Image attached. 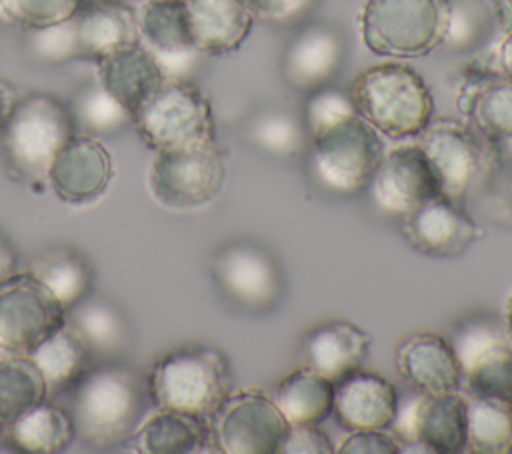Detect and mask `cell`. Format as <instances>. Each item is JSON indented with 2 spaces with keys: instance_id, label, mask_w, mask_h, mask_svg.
Returning a JSON list of instances; mask_svg holds the SVG:
<instances>
[{
  "instance_id": "cell-40",
  "label": "cell",
  "mask_w": 512,
  "mask_h": 454,
  "mask_svg": "<svg viewBox=\"0 0 512 454\" xmlns=\"http://www.w3.org/2000/svg\"><path fill=\"white\" fill-rule=\"evenodd\" d=\"M400 440L384 430H354L338 446V454H396Z\"/></svg>"
},
{
  "instance_id": "cell-26",
  "label": "cell",
  "mask_w": 512,
  "mask_h": 454,
  "mask_svg": "<svg viewBox=\"0 0 512 454\" xmlns=\"http://www.w3.org/2000/svg\"><path fill=\"white\" fill-rule=\"evenodd\" d=\"M66 320L86 342L92 360L96 356L102 358V362L118 360L132 342V328L126 314L108 298L86 296L66 310Z\"/></svg>"
},
{
  "instance_id": "cell-10",
  "label": "cell",
  "mask_w": 512,
  "mask_h": 454,
  "mask_svg": "<svg viewBox=\"0 0 512 454\" xmlns=\"http://www.w3.org/2000/svg\"><path fill=\"white\" fill-rule=\"evenodd\" d=\"M210 442L224 454H278L290 424L260 390L228 394L208 420Z\"/></svg>"
},
{
  "instance_id": "cell-41",
  "label": "cell",
  "mask_w": 512,
  "mask_h": 454,
  "mask_svg": "<svg viewBox=\"0 0 512 454\" xmlns=\"http://www.w3.org/2000/svg\"><path fill=\"white\" fill-rule=\"evenodd\" d=\"M334 452L328 434L316 424L312 426H290L278 454H330Z\"/></svg>"
},
{
  "instance_id": "cell-18",
  "label": "cell",
  "mask_w": 512,
  "mask_h": 454,
  "mask_svg": "<svg viewBox=\"0 0 512 454\" xmlns=\"http://www.w3.org/2000/svg\"><path fill=\"white\" fill-rule=\"evenodd\" d=\"M398 374L416 390L428 396L460 390V366L456 354L442 336L416 332L406 336L394 354Z\"/></svg>"
},
{
  "instance_id": "cell-15",
  "label": "cell",
  "mask_w": 512,
  "mask_h": 454,
  "mask_svg": "<svg viewBox=\"0 0 512 454\" xmlns=\"http://www.w3.org/2000/svg\"><path fill=\"white\" fill-rule=\"evenodd\" d=\"M114 176L110 150L96 136L72 134L50 162L46 180L70 204H84L98 198Z\"/></svg>"
},
{
  "instance_id": "cell-14",
  "label": "cell",
  "mask_w": 512,
  "mask_h": 454,
  "mask_svg": "<svg viewBox=\"0 0 512 454\" xmlns=\"http://www.w3.org/2000/svg\"><path fill=\"white\" fill-rule=\"evenodd\" d=\"M418 136V146L436 176L440 194L458 202L482 162V148L472 128L450 118H440L436 122L430 120Z\"/></svg>"
},
{
  "instance_id": "cell-29",
  "label": "cell",
  "mask_w": 512,
  "mask_h": 454,
  "mask_svg": "<svg viewBox=\"0 0 512 454\" xmlns=\"http://www.w3.org/2000/svg\"><path fill=\"white\" fill-rule=\"evenodd\" d=\"M458 108L486 140H512V82L484 78L468 84L458 96Z\"/></svg>"
},
{
  "instance_id": "cell-23",
  "label": "cell",
  "mask_w": 512,
  "mask_h": 454,
  "mask_svg": "<svg viewBox=\"0 0 512 454\" xmlns=\"http://www.w3.org/2000/svg\"><path fill=\"white\" fill-rule=\"evenodd\" d=\"M186 8L192 44L208 56L238 50L256 18L246 0H186Z\"/></svg>"
},
{
  "instance_id": "cell-43",
  "label": "cell",
  "mask_w": 512,
  "mask_h": 454,
  "mask_svg": "<svg viewBox=\"0 0 512 454\" xmlns=\"http://www.w3.org/2000/svg\"><path fill=\"white\" fill-rule=\"evenodd\" d=\"M18 254L10 238L0 230V282L16 272Z\"/></svg>"
},
{
  "instance_id": "cell-19",
  "label": "cell",
  "mask_w": 512,
  "mask_h": 454,
  "mask_svg": "<svg viewBox=\"0 0 512 454\" xmlns=\"http://www.w3.org/2000/svg\"><path fill=\"white\" fill-rule=\"evenodd\" d=\"M332 412L348 432L386 430L396 418L398 394L384 376L358 370L334 384Z\"/></svg>"
},
{
  "instance_id": "cell-4",
  "label": "cell",
  "mask_w": 512,
  "mask_h": 454,
  "mask_svg": "<svg viewBox=\"0 0 512 454\" xmlns=\"http://www.w3.org/2000/svg\"><path fill=\"white\" fill-rule=\"evenodd\" d=\"M152 404L210 420L230 394L228 362L210 346H182L158 358L148 374Z\"/></svg>"
},
{
  "instance_id": "cell-38",
  "label": "cell",
  "mask_w": 512,
  "mask_h": 454,
  "mask_svg": "<svg viewBox=\"0 0 512 454\" xmlns=\"http://www.w3.org/2000/svg\"><path fill=\"white\" fill-rule=\"evenodd\" d=\"M350 112H356V108L352 104V98L346 96L344 92L334 90V88L314 90L308 96L306 110H304L306 130L312 136L314 132L326 128L328 124L344 118Z\"/></svg>"
},
{
  "instance_id": "cell-34",
  "label": "cell",
  "mask_w": 512,
  "mask_h": 454,
  "mask_svg": "<svg viewBox=\"0 0 512 454\" xmlns=\"http://www.w3.org/2000/svg\"><path fill=\"white\" fill-rule=\"evenodd\" d=\"M48 398V386L38 366L16 354L0 360V430L4 432L18 416Z\"/></svg>"
},
{
  "instance_id": "cell-32",
  "label": "cell",
  "mask_w": 512,
  "mask_h": 454,
  "mask_svg": "<svg viewBox=\"0 0 512 454\" xmlns=\"http://www.w3.org/2000/svg\"><path fill=\"white\" fill-rule=\"evenodd\" d=\"M6 432L10 444L22 452L56 454L72 442L74 424L68 410L44 400L18 416Z\"/></svg>"
},
{
  "instance_id": "cell-31",
  "label": "cell",
  "mask_w": 512,
  "mask_h": 454,
  "mask_svg": "<svg viewBox=\"0 0 512 454\" xmlns=\"http://www.w3.org/2000/svg\"><path fill=\"white\" fill-rule=\"evenodd\" d=\"M30 272L54 294L64 310L92 294V266L74 248L54 246L40 252L32 260Z\"/></svg>"
},
{
  "instance_id": "cell-20",
  "label": "cell",
  "mask_w": 512,
  "mask_h": 454,
  "mask_svg": "<svg viewBox=\"0 0 512 454\" xmlns=\"http://www.w3.org/2000/svg\"><path fill=\"white\" fill-rule=\"evenodd\" d=\"M72 22L80 60L98 64L114 52L140 42L136 10L120 0L84 2Z\"/></svg>"
},
{
  "instance_id": "cell-25",
  "label": "cell",
  "mask_w": 512,
  "mask_h": 454,
  "mask_svg": "<svg viewBox=\"0 0 512 454\" xmlns=\"http://www.w3.org/2000/svg\"><path fill=\"white\" fill-rule=\"evenodd\" d=\"M370 334L346 320H334L314 328L304 342L306 368L332 384L358 372L368 356Z\"/></svg>"
},
{
  "instance_id": "cell-3",
  "label": "cell",
  "mask_w": 512,
  "mask_h": 454,
  "mask_svg": "<svg viewBox=\"0 0 512 454\" xmlns=\"http://www.w3.org/2000/svg\"><path fill=\"white\" fill-rule=\"evenodd\" d=\"M452 0H364L358 14L364 46L384 58H420L444 44Z\"/></svg>"
},
{
  "instance_id": "cell-45",
  "label": "cell",
  "mask_w": 512,
  "mask_h": 454,
  "mask_svg": "<svg viewBox=\"0 0 512 454\" xmlns=\"http://www.w3.org/2000/svg\"><path fill=\"white\" fill-rule=\"evenodd\" d=\"M14 102H16L14 88H12L6 80L0 78V128H2V124H4V120H6V116H8V112L12 110Z\"/></svg>"
},
{
  "instance_id": "cell-5",
  "label": "cell",
  "mask_w": 512,
  "mask_h": 454,
  "mask_svg": "<svg viewBox=\"0 0 512 454\" xmlns=\"http://www.w3.org/2000/svg\"><path fill=\"white\" fill-rule=\"evenodd\" d=\"M76 134L70 106L50 92L16 98L0 128V146L8 166L28 180H42L64 142Z\"/></svg>"
},
{
  "instance_id": "cell-35",
  "label": "cell",
  "mask_w": 512,
  "mask_h": 454,
  "mask_svg": "<svg viewBox=\"0 0 512 454\" xmlns=\"http://www.w3.org/2000/svg\"><path fill=\"white\" fill-rule=\"evenodd\" d=\"M76 132L88 136H112L132 124V114L96 80L84 84L68 104Z\"/></svg>"
},
{
  "instance_id": "cell-7",
  "label": "cell",
  "mask_w": 512,
  "mask_h": 454,
  "mask_svg": "<svg viewBox=\"0 0 512 454\" xmlns=\"http://www.w3.org/2000/svg\"><path fill=\"white\" fill-rule=\"evenodd\" d=\"M132 126L156 152L214 140L212 108L204 92L182 78H166L136 110Z\"/></svg>"
},
{
  "instance_id": "cell-1",
  "label": "cell",
  "mask_w": 512,
  "mask_h": 454,
  "mask_svg": "<svg viewBox=\"0 0 512 454\" xmlns=\"http://www.w3.org/2000/svg\"><path fill=\"white\" fill-rule=\"evenodd\" d=\"M72 390L74 436L96 450L126 444L152 402L148 378L120 360L90 366Z\"/></svg>"
},
{
  "instance_id": "cell-30",
  "label": "cell",
  "mask_w": 512,
  "mask_h": 454,
  "mask_svg": "<svg viewBox=\"0 0 512 454\" xmlns=\"http://www.w3.org/2000/svg\"><path fill=\"white\" fill-rule=\"evenodd\" d=\"M272 400L290 426H318L332 414L334 384L304 366L280 382Z\"/></svg>"
},
{
  "instance_id": "cell-11",
  "label": "cell",
  "mask_w": 512,
  "mask_h": 454,
  "mask_svg": "<svg viewBox=\"0 0 512 454\" xmlns=\"http://www.w3.org/2000/svg\"><path fill=\"white\" fill-rule=\"evenodd\" d=\"M64 324L66 310L32 272H14L0 282V348L4 352L28 354Z\"/></svg>"
},
{
  "instance_id": "cell-47",
  "label": "cell",
  "mask_w": 512,
  "mask_h": 454,
  "mask_svg": "<svg viewBox=\"0 0 512 454\" xmlns=\"http://www.w3.org/2000/svg\"><path fill=\"white\" fill-rule=\"evenodd\" d=\"M84 2H100V0H84Z\"/></svg>"
},
{
  "instance_id": "cell-27",
  "label": "cell",
  "mask_w": 512,
  "mask_h": 454,
  "mask_svg": "<svg viewBox=\"0 0 512 454\" xmlns=\"http://www.w3.org/2000/svg\"><path fill=\"white\" fill-rule=\"evenodd\" d=\"M132 438L144 454H190L210 442V428L202 418L160 408L140 422Z\"/></svg>"
},
{
  "instance_id": "cell-36",
  "label": "cell",
  "mask_w": 512,
  "mask_h": 454,
  "mask_svg": "<svg viewBox=\"0 0 512 454\" xmlns=\"http://www.w3.org/2000/svg\"><path fill=\"white\" fill-rule=\"evenodd\" d=\"M24 46L30 60L36 64L58 66L72 60H80L72 18L52 26L26 30Z\"/></svg>"
},
{
  "instance_id": "cell-8",
  "label": "cell",
  "mask_w": 512,
  "mask_h": 454,
  "mask_svg": "<svg viewBox=\"0 0 512 454\" xmlns=\"http://www.w3.org/2000/svg\"><path fill=\"white\" fill-rule=\"evenodd\" d=\"M226 178V164L216 140L160 150L150 166L152 196L166 208L190 210L212 202Z\"/></svg>"
},
{
  "instance_id": "cell-6",
  "label": "cell",
  "mask_w": 512,
  "mask_h": 454,
  "mask_svg": "<svg viewBox=\"0 0 512 454\" xmlns=\"http://www.w3.org/2000/svg\"><path fill=\"white\" fill-rule=\"evenodd\" d=\"M310 168L334 192H356L370 184L382 156V134L358 112L314 132Z\"/></svg>"
},
{
  "instance_id": "cell-42",
  "label": "cell",
  "mask_w": 512,
  "mask_h": 454,
  "mask_svg": "<svg viewBox=\"0 0 512 454\" xmlns=\"http://www.w3.org/2000/svg\"><path fill=\"white\" fill-rule=\"evenodd\" d=\"M306 0H246L252 14L264 20H284L296 14Z\"/></svg>"
},
{
  "instance_id": "cell-39",
  "label": "cell",
  "mask_w": 512,
  "mask_h": 454,
  "mask_svg": "<svg viewBox=\"0 0 512 454\" xmlns=\"http://www.w3.org/2000/svg\"><path fill=\"white\" fill-rule=\"evenodd\" d=\"M252 136H254V142H258L264 150L280 156H288L294 150H298V144L302 138L298 124L284 114L264 116L254 126Z\"/></svg>"
},
{
  "instance_id": "cell-21",
  "label": "cell",
  "mask_w": 512,
  "mask_h": 454,
  "mask_svg": "<svg viewBox=\"0 0 512 454\" xmlns=\"http://www.w3.org/2000/svg\"><path fill=\"white\" fill-rule=\"evenodd\" d=\"M344 58L340 34L324 24L302 28L288 44L282 58V74L292 88L320 90L334 78Z\"/></svg>"
},
{
  "instance_id": "cell-46",
  "label": "cell",
  "mask_w": 512,
  "mask_h": 454,
  "mask_svg": "<svg viewBox=\"0 0 512 454\" xmlns=\"http://www.w3.org/2000/svg\"><path fill=\"white\" fill-rule=\"evenodd\" d=\"M504 324H506V332L508 336L512 338V290L506 298V304H504Z\"/></svg>"
},
{
  "instance_id": "cell-28",
  "label": "cell",
  "mask_w": 512,
  "mask_h": 454,
  "mask_svg": "<svg viewBox=\"0 0 512 454\" xmlns=\"http://www.w3.org/2000/svg\"><path fill=\"white\" fill-rule=\"evenodd\" d=\"M26 356L42 372L48 394L72 388L92 362L86 342L68 320Z\"/></svg>"
},
{
  "instance_id": "cell-37",
  "label": "cell",
  "mask_w": 512,
  "mask_h": 454,
  "mask_svg": "<svg viewBox=\"0 0 512 454\" xmlns=\"http://www.w3.org/2000/svg\"><path fill=\"white\" fill-rule=\"evenodd\" d=\"M84 0H0V12L24 30H36L70 20Z\"/></svg>"
},
{
  "instance_id": "cell-17",
  "label": "cell",
  "mask_w": 512,
  "mask_h": 454,
  "mask_svg": "<svg viewBox=\"0 0 512 454\" xmlns=\"http://www.w3.org/2000/svg\"><path fill=\"white\" fill-rule=\"evenodd\" d=\"M218 286L238 304L262 308L272 304L280 292V276L270 256L248 242L222 248L212 262Z\"/></svg>"
},
{
  "instance_id": "cell-16",
  "label": "cell",
  "mask_w": 512,
  "mask_h": 454,
  "mask_svg": "<svg viewBox=\"0 0 512 454\" xmlns=\"http://www.w3.org/2000/svg\"><path fill=\"white\" fill-rule=\"evenodd\" d=\"M402 234L420 254L456 256L482 238L484 230L458 202L438 194L402 216Z\"/></svg>"
},
{
  "instance_id": "cell-9",
  "label": "cell",
  "mask_w": 512,
  "mask_h": 454,
  "mask_svg": "<svg viewBox=\"0 0 512 454\" xmlns=\"http://www.w3.org/2000/svg\"><path fill=\"white\" fill-rule=\"evenodd\" d=\"M450 346L466 394L512 404V338L500 322L490 316L470 318L454 332Z\"/></svg>"
},
{
  "instance_id": "cell-33",
  "label": "cell",
  "mask_w": 512,
  "mask_h": 454,
  "mask_svg": "<svg viewBox=\"0 0 512 454\" xmlns=\"http://www.w3.org/2000/svg\"><path fill=\"white\" fill-rule=\"evenodd\" d=\"M466 450L474 454L512 452V404L494 398L464 396Z\"/></svg>"
},
{
  "instance_id": "cell-48",
  "label": "cell",
  "mask_w": 512,
  "mask_h": 454,
  "mask_svg": "<svg viewBox=\"0 0 512 454\" xmlns=\"http://www.w3.org/2000/svg\"><path fill=\"white\" fill-rule=\"evenodd\" d=\"M0 432H2V430H0Z\"/></svg>"
},
{
  "instance_id": "cell-13",
  "label": "cell",
  "mask_w": 512,
  "mask_h": 454,
  "mask_svg": "<svg viewBox=\"0 0 512 454\" xmlns=\"http://www.w3.org/2000/svg\"><path fill=\"white\" fill-rule=\"evenodd\" d=\"M366 188L380 210L396 216H404L440 194L436 176L418 144H402L384 152Z\"/></svg>"
},
{
  "instance_id": "cell-24",
  "label": "cell",
  "mask_w": 512,
  "mask_h": 454,
  "mask_svg": "<svg viewBox=\"0 0 512 454\" xmlns=\"http://www.w3.org/2000/svg\"><path fill=\"white\" fill-rule=\"evenodd\" d=\"M166 78V70L142 42L122 48L98 62V82L132 114V118Z\"/></svg>"
},
{
  "instance_id": "cell-22",
  "label": "cell",
  "mask_w": 512,
  "mask_h": 454,
  "mask_svg": "<svg viewBox=\"0 0 512 454\" xmlns=\"http://www.w3.org/2000/svg\"><path fill=\"white\" fill-rule=\"evenodd\" d=\"M134 10L140 42L158 58L168 78L174 64H184L198 54L192 44L186 0H144Z\"/></svg>"
},
{
  "instance_id": "cell-12",
  "label": "cell",
  "mask_w": 512,
  "mask_h": 454,
  "mask_svg": "<svg viewBox=\"0 0 512 454\" xmlns=\"http://www.w3.org/2000/svg\"><path fill=\"white\" fill-rule=\"evenodd\" d=\"M396 438L420 444L434 454H456L466 450V400L458 392L428 396L412 394L392 422Z\"/></svg>"
},
{
  "instance_id": "cell-2",
  "label": "cell",
  "mask_w": 512,
  "mask_h": 454,
  "mask_svg": "<svg viewBox=\"0 0 512 454\" xmlns=\"http://www.w3.org/2000/svg\"><path fill=\"white\" fill-rule=\"evenodd\" d=\"M356 112L390 140L418 136L432 120L434 98L408 64L382 62L362 70L350 90Z\"/></svg>"
},
{
  "instance_id": "cell-44",
  "label": "cell",
  "mask_w": 512,
  "mask_h": 454,
  "mask_svg": "<svg viewBox=\"0 0 512 454\" xmlns=\"http://www.w3.org/2000/svg\"><path fill=\"white\" fill-rule=\"evenodd\" d=\"M498 66H500L502 76L512 82V28L506 32L504 40L500 42V48H498Z\"/></svg>"
}]
</instances>
